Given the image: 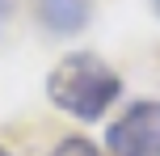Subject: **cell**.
Instances as JSON below:
<instances>
[{"label": "cell", "mask_w": 160, "mask_h": 156, "mask_svg": "<svg viewBox=\"0 0 160 156\" xmlns=\"http://www.w3.org/2000/svg\"><path fill=\"white\" fill-rule=\"evenodd\" d=\"M122 93V80L101 55L80 51V55H63L47 76V97L55 101L63 114L80 118V123H97L110 110V101Z\"/></svg>", "instance_id": "cell-1"}, {"label": "cell", "mask_w": 160, "mask_h": 156, "mask_svg": "<svg viewBox=\"0 0 160 156\" xmlns=\"http://www.w3.org/2000/svg\"><path fill=\"white\" fill-rule=\"evenodd\" d=\"M51 156H101V152H97L84 135H68V139L55 143V152H51Z\"/></svg>", "instance_id": "cell-4"}, {"label": "cell", "mask_w": 160, "mask_h": 156, "mask_svg": "<svg viewBox=\"0 0 160 156\" xmlns=\"http://www.w3.org/2000/svg\"><path fill=\"white\" fill-rule=\"evenodd\" d=\"M105 148L114 156H160V101H135L105 131Z\"/></svg>", "instance_id": "cell-2"}, {"label": "cell", "mask_w": 160, "mask_h": 156, "mask_svg": "<svg viewBox=\"0 0 160 156\" xmlns=\"http://www.w3.org/2000/svg\"><path fill=\"white\" fill-rule=\"evenodd\" d=\"M152 8H156V13H160V0H152Z\"/></svg>", "instance_id": "cell-6"}, {"label": "cell", "mask_w": 160, "mask_h": 156, "mask_svg": "<svg viewBox=\"0 0 160 156\" xmlns=\"http://www.w3.org/2000/svg\"><path fill=\"white\" fill-rule=\"evenodd\" d=\"M38 8H42V21H47L55 34H72V30H80V25H84V17H88L84 0H38Z\"/></svg>", "instance_id": "cell-3"}, {"label": "cell", "mask_w": 160, "mask_h": 156, "mask_svg": "<svg viewBox=\"0 0 160 156\" xmlns=\"http://www.w3.org/2000/svg\"><path fill=\"white\" fill-rule=\"evenodd\" d=\"M4 13H8V0H0V17H4Z\"/></svg>", "instance_id": "cell-5"}, {"label": "cell", "mask_w": 160, "mask_h": 156, "mask_svg": "<svg viewBox=\"0 0 160 156\" xmlns=\"http://www.w3.org/2000/svg\"><path fill=\"white\" fill-rule=\"evenodd\" d=\"M0 156H8V152H4V148H0Z\"/></svg>", "instance_id": "cell-7"}]
</instances>
